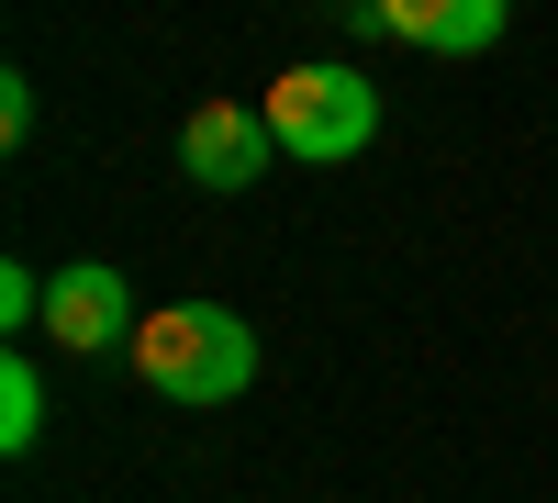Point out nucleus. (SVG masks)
Here are the masks:
<instances>
[{
    "label": "nucleus",
    "instance_id": "nucleus-1",
    "mask_svg": "<svg viewBox=\"0 0 558 503\" xmlns=\"http://www.w3.org/2000/svg\"><path fill=\"white\" fill-rule=\"evenodd\" d=\"M123 358L146 370L157 403H235L257 381V336H246V313H223V302H157Z\"/></svg>",
    "mask_w": 558,
    "mask_h": 503
},
{
    "label": "nucleus",
    "instance_id": "nucleus-2",
    "mask_svg": "<svg viewBox=\"0 0 558 503\" xmlns=\"http://www.w3.org/2000/svg\"><path fill=\"white\" fill-rule=\"evenodd\" d=\"M268 134H279V157H302V168H347L368 134H380V89H368L347 57H302V68H279L268 79Z\"/></svg>",
    "mask_w": 558,
    "mask_h": 503
},
{
    "label": "nucleus",
    "instance_id": "nucleus-3",
    "mask_svg": "<svg viewBox=\"0 0 558 503\" xmlns=\"http://www.w3.org/2000/svg\"><path fill=\"white\" fill-rule=\"evenodd\" d=\"M45 336L68 358H101V347H134V280L112 258H68L57 280H45Z\"/></svg>",
    "mask_w": 558,
    "mask_h": 503
},
{
    "label": "nucleus",
    "instance_id": "nucleus-4",
    "mask_svg": "<svg viewBox=\"0 0 558 503\" xmlns=\"http://www.w3.org/2000/svg\"><path fill=\"white\" fill-rule=\"evenodd\" d=\"M268 157H279V134H268V112H246V101H202L191 123H179V168H191L202 191H257Z\"/></svg>",
    "mask_w": 558,
    "mask_h": 503
},
{
    "label": "nucleus",
    "instance_id": "nucleus-5",
    "mask_svg": "<svg viewBox=\"0 0 558 503\" xmlns=\"http://www.w3.org/2000/svg\"><path fill=\"white\" fill-rule=\"evenodd\" d=\"M391 45H425V57H492L502 45V0H380Z\"/></svg>",
    "mask_w": 558,
    "mask_h": 503
},
{
    "label": "nucleus",
    "instance_id": "nucleus-6",
    "mask_svg": "<svg viewBox=\"0 0 558 503\" xmlns=\"http://www.w3.org/2000/svg\"><path fill=\"white\" fill-rule=\"evenodd\" d=\"M34 436H45V370H34V358L12 347V358H0V447L23 459Z\"/></svg>",
    "mask_w": 558,
    "mask_h": 503
},
{
    "label": "nucleus",
    "instance_id": "nucleus-7",
    "mask_svg": "<svg viewBox=\"0 0 558 503\" xmlns=\"http://www.w3.org/2000/svg\"><path fill=\"white\" fill-rule=\"evenodd\" d=\"M0 325H45V280H34V268H0Z\"/></svg>",
    "mask_w": 558,
    "mask_h": 503
},
{
    "label": "nucleus",
    "instance_id": "nucleus-8",
    "mask_svg": "<svg viewBox=\"0 0 558 503\" xmlns=\"http://www.w3.org/2000/svg\"><path fill=\"white\" fill-rule=\"evenodd\" d=\"M34 134V79H0V146H23Z\"/></svg>",
    "mask_w": 558,
    "mask_h": 503
}]
</instances>
